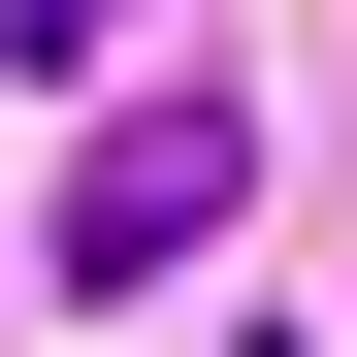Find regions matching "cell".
<instances>
[{
	"label": "cell",
	"instance_id": "6da1fadb",
	"mask_svg": "<svg viewBox=\"0 0 357 357\" xmlns=\"http://www.w3.org/2000/svg\"><path fill=\"white\" fill-rule=\"evenodd\" d=\"M227 195H260V98H98V162H66V292H195Z\"/></svg>",
	"mask_w": 357,
	"mask_h": 357
},
{
	"label": "cell",
	"instance_id": "7a4b0ae2",
	"mask_svg": "<svg viewBox=\"0 0 357 357\" xmlns=\"http://www.w3.org/2000/svg\"><path fill=\"white\" fill-rule=\"evenodd\" d=\"M130 33H162V0H0V66H130Z\"/></svg>",
	"mask_w": 357,
	"mask_h": 357
}]
</instances>
